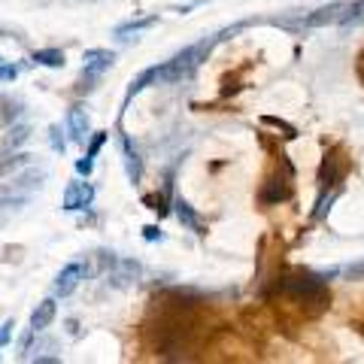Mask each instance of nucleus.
Instances as JSON below:
<instances>
[{"label":"nucleus","instance_id":"obj_11","mask_svg":"<svg viewBox=\"0 0 364 364\" xmlns=\"http://www.w3.org/2000/svg\"><path fill=\"white\" fill-rule=\"evenodd\" d=\"M155 21H158V16H155V13L128 18V21H122V25H116V31H112V37H116V40H136L143 31H149V28L155 25Z\"/></svg>","mask_w":364,"mask_h":364},{"label":"nucleus","instance_id":"obj_25","mask_svg":"<svg viewBox=\"0 0 364 364\" xmlns=\"http://www.w3.org/2000/svg\"><path fill=\"white\" fill-rule=\"evenodd\" d=\"M143 237H146V240H149V243H155V240H161V228H158V225H146L143 228Z\"/></svg>","mask_w":364,"mask_h":364},{"label":"nucleus","instance_id":"obj_12","mask_svg":"<svg viewBox=\"0 0 364 364\" xmlns=\"http://www.w3.org/2000/svg\"><path fill=\"white\" fill-rule=\"evenodd\" d=\"M52 352H58V343L55 340H46L40 337L37 343H25V358L28 361H46V364H55V361H61V355H52Z\"/></svg>","mask_w":364,"mask_h":364},{"label":"nucleus","instance_id":"obj_10","mask_svg":"<svg viewBox=\"0 0 364 364\" xmlns=\"http://www.w3.org/2000/svg\"><path fill=\"white\" fill-rule=\"evenodd\" d=\"M55 316H58V304H55V298L40 301L31 313V334H43L46 328L55 322Z\"/></svg>","mask_w":364,"mask_h":364},{"label":"nucleus","instance_id":"obj_8","mask_svg":"<svg viewBox=\"0 0 364 364\" xmlns=\"http://www.w3.org/2000/svg\"><path fill=\"white\" fill-rule=\"evenodd\" d=\"M107 136H109L107 131H91L88 143H85V155L76 161V173L79 176H91V170H95V158L100 155V149H104Z\"/></svg>","mask_w":364,"mask_h":364},{"label":"nucleus","instance_id":"obj_3","mask_svg":"<svg viewBox=\"0 0 364 364\" xmlns=\"http://www.w3.org/2000/svg\"><path fill=\"white\" fill-rule=\"evenodd\" d=\"M346 9H349V0H337V4H328V6H318L310 9L304 18H298L294 25L298 28H325V25H343L346 21Z\"/></svg>","mask_w":364,"mask_h":364},{"label":"nucleus","instance_id":"obj_13","mask_svg":"<svg viewBox=\"0 0 364 364\" xmlns=\"http://www.w3.org/2000/svg\"><path fill=\"white\" fill-rule=\"evenodd\" d=\"M28 140H31V124H25V122H13V128L6 131L4 143H0V149H4V152H18Z\"/></svg>","mask_w":364,"mask_h":364},{"label":"nucleus","instance_id":"obj_23","mask_svg":"<svg viewBox=\"0 0 364 364\" xmlns=\"http://www.w3.org/2000/svg\"><path fill=\"white\" fill-rule=\"evenodd\" d=\"M261 122H264V124H270V128H279V131H286V136H298V128H294V124H289V122H282V119L264 116Z\"/></svg>","mask_w":364,"mask_h":364},{"label":"nucleus","instance_id":"obj_19","mask_svg":"<svg viewBox=\"0 0 364 364\" xmlns=\"http://www.w3.org/2000/svg\"><path fill=\"white\" fill-rule=\"evenodd\" d=\"M25 198H16V195H9V191H4L0 188V213H13V210H18V207H25Z\"/></svg>","mask_w":364,"mask_h":364},{"label":"nucleus","instance_id":"obj_9","mask_svg":"<svg viewBox=\"0 0 364 364\" xmlns=\"http://www.w3.org/2000/svg\"><path fill=\"white\" fill-rule=\"evenodd\" d=\"M173 215L179 219L182 228H188V231H195V234H207V222L200 219V213L191 207V203L186 198H173Z\"/></svg>","mask_w":364,"mask_h":364},{"label":"nucleus","instance_id":"obj_14","mask_svg":"<svg viewBox=\"0 0 364 364\" xmlns=\"http://www.w3.org/2000/svg\"><path fill=\"white\" fill-rule=\"evenodd\" d=\"M28 164H33V155L31 152H13V155L0 158V182L9 179V176H16L18 170H25Z\"/></svg>","mask_w":364,"mask_h":364},{"label":"nucleus","instance_id":"obj_15","mask_svg":"<svg viewBox=\"0 0 364 364\" xmlns=\"http://www.w3.org/2000/svg\"><path fill=\"white\" fill-rule=\"evenodd\" d=\"M158 85V67H149V70H143L140 76H136L134 79V82L128 85V95H124V104H122V109H128V104H131V100L136 97V95H140V91L143 88H149V85Z\"/></svg>","mask_w":364,"mask_h":364},{"label":"nucleus","instance_id":"obj_24","mask_svg":"<svg viewBox=\"0 0 364 364\" xmlns=\"http://www.w3.org/2000/svg\"><path fill=\"white\" fill-rule=\"evenodd\" d=\"M13 328H16V318H6V322L0 325V349H4L9 340H13Z\"/></svg>","mask_w":364,"mask_h":364},{"label":"nucleus","instance_id":"obj_18","mask_svg":"<svg viewBox=\"0 0 364 364\" xmlns=\"http://www.w3.org/2000/svg\"><path fill=\"white\" fill-rule=\"evenodd\" d=\"M21 112H25V107H21V100H13L9 95H0V122L13 124L21 119Z\"/></svg>","mask_w":364,"mask_h":364},{"label":"nucleus","instance_id":"obj_7","mask_svg":"<svg viewBox=\"0 0 364 364\" xmlns=\"http://www.w3.org/2000/svg\"><path fill=\"white\" fill-rule=\"evenodd\" d=\"M91 200H95V188L88 186V182H82V179H73L70 186H67V191H64V210H85V207H91Z\"/></svg>","mask_w":364,"mask_h":364},{"label":"nucleus","instance_id":"obj_17","mask_svg":"<svg viewBox=\"0 0 364 364\" xmlns=\"http://www.w3.org/2000/svg\"><path fill=\"white\" fill-rule=\"evenodd\" d=\"M31 61L33 64H43V67H52V70H58V67H64L67 61V55L61 49H37L31 55Z\"/></svg>","mask_w":364,"mask_h":364},{"label":"nucleus","instance_id":"obj_4","mask_svg":"<svg viewBox=\"0 0 364 364\" xmlns=\"http://www.w3.org/2000/svg\"><path fill=\"white\" fill-rule=\"evenodd\" d=\"M88 277V264L85 261H70L58 277H55V282H52V294L55 298H70V294L82 286V279Z\"/></svg>","mask_w":364,"mask_h":364},{"label":"nucleus","instance_id":"obj_20","mask_svg":"<svg viewBox=\"0 0 364 364\" xmlns=\"http://www.w3.org/2000/svg\"><path fill=\"white\" fill-rule=\"evenodd\" d=\"M64 134L67 131H61V124H49V143H52V149L55 152H67V140H64Z\"/></svg>","mask_w":364,"mask_h":364},{"label":"nucleus","instance_id":"obj_2","mask_svg":"<svg viewBox=\"0 0 364 364\" xmlns=\"http://www.w3.org/2000/svg\"><path fill=\"white\" fill-rule=\"evenodd\" d=\"M116 64V55H112L109 49H88L85 58H82V76H79V91L82 95H88L91 88H95L100 79H104V73H109V67Z\"/></svg>","mask_w":364,"mask_h":364},{"label":"nucleus","instance_id":"obj_1","mask_svg":"<svg viewBox=\"0 0 364 364\" xmlns=\"http://www.w3.org/2000/svg\"><path fill=\"white\" fill-rule=\"evenodd\" d=\"M243 28H246V21H237V25L213 33V37H207V40H198V43L186 46V49L176 52L173 58H167L164 64H158V82H161V85H176V82H186V79H191L200 70V64L213 55L215 46L225 43L228 37H237Z\"/></svg>","mask_w":364,"mask_h":364},{"label":"nucleus","instance_id":"obj_5","mask_svg":"<svg viewBox=\"0 0 364 364\" xmlns=\"http://www.w3.org/2000/svg\"><path fill=\"white\" fill-rule=\"evenodd\" d=\"M64 131H67V136H70V143L85 146V143H88V136H91V112H88V107L73 104L70 109H67Z\"/></svg>","mask_w":364,"mask_h":364},{"label":"nucleus","instance_id":"obj_16","mask_svg":"<svg viewBox=\"0 0 364 364\" xmlns=\"http://www.w3.org/2000/svg\"><path fill=\"white\" fill-rule=\"evenodd\" d=\"M136 277H140V264L136 261H116V270H112V282L116 286H131V282H136Z\"/></svg>","mask_w":364,"mask_h":364},{"label":"nucleus","instance_id":"obj_22","mask_svg":"<svg viewBox=\"0 0 364 364\" xmlns=\"http://www.w3.org/2000/svg\"><path fill=\"white\" fill-rule=\"evenodd\" d=\"M16 76H18V67L0 55V82H16Z\"/></svg>","mask_w":364,"mask_h":364},{"label":"nucleus","instance_id":"obj_21","mask_svg":"<svg viewBox=\"0 0 364 364\" xmlns=\"http://www.w3.org/2000/svg\"><path fill=\"white\" fill-rule=\"evenodd\" d=\"M358 21H364V0H349L343 25H358Z\"/></svg>","mask_w":364,"mask_h":364},{"label":"nucleus","instance_id":"obj_6","mask_svg":"<svg viewBox=\"0 0 364 364\" xmlns=\"http://www.w3.org/2000/svg\"><path fill=\"white\" fill-rule=\"evenodd\" d=\"M119 146H122V161H124V176H128L131 186H140L143 182V158L140 149L134 146L131 136H119Z\"/></svg>","mask_w":364,"mask_h":364}]
</instances>
